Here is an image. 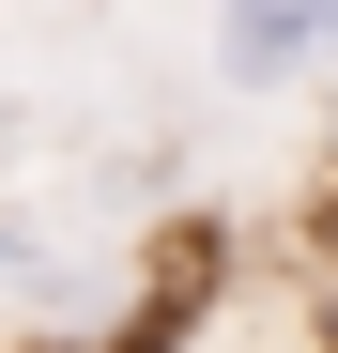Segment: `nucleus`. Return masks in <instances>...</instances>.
I'll use <instances>...</instances> for the list:
<instances>
[{"mask_svg":"<svg viewBox=\"0 0 338 353\" xmlns=\"http://www.w3.org/2000/svg\"><path fill=\"white\" fill-rule=\"evenodd\" d=\"M231 77H292V62H338V0H231Z\"/></svg>","mask_w":338,"mask_h":353,"instance_id":"1","label":"nucleus"}]
</instances>
